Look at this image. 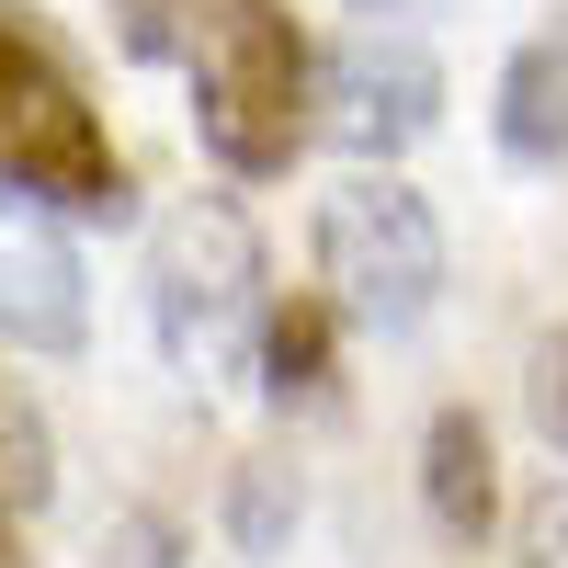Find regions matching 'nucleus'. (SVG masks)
Segmentation results:
<instances>
[{
	"label": "nucleus",
	"instance_id": "423d86ee",
	"mask_svg": "<svg viewBox=\"0 0 568 568\" xmlns=\"http://www.w3.org/2000/svg\"><path fill=\"white\" fill-rule=\"evenodd\" d=\"M80 329H91V273L69 251L58 205L0 182V342L12 353H80Z\"/></svg>",
	"mask_w": 568,
	"mask_h": 568
},
{
	"label": "nucleus",
	"instance_id": "4468645a",
	"mask_svg": "<svg viewBox=\"0 0 568 568\" xmlns=\"http://www.w3.org/2000/svg\"><path fill=\"white\" fill-rule=\"evenodd\" d=\"M114 568H171V524L160 511H125L114 524Z\"/></svg>",
	"mask_w": 568,
	"mask_h": 568
},
{
	"label": "nucleus",
	"instance_id": "20e7f679",
	"mask_svg": "<svg viewBox=\"0 0 568 568\" xmlns=\"http://www.w3.org/2000/svg\"><path fill=\"white\" fill-rule=\"evenodd\" d=\"M0 182L45 194L58 216H125V160H114L103 114H91V91L12 12H0Z\"/></svg>",
	"mask_w": 568,
	"mask_h": 568
},
{
	"label": "nucleus",
	"instance_id": "9b49d317",
	"mask_svg": "<svg viewBox=\"0 0 568 568\" xmlns=\"http://www.w3.org/2000/svg\"><path fill=\"white\" fill-rule=\"evenodd\" d=\"M262 364H273V398H318V375H329L318 307H284V318H262Z\"/></svg>",
	"mask_w": 568,
	"mask_h": 568
},
{
	"label": "nucleus",
	"instance_id": "f8f14e48",
	"mask_svg": "<svg viewBox=\"0 0 568 568\" xmlns=\"http://www.w3.org/2000/svg\"><path fill=\"white\" fill-rule=\"evenodd\" d=\"M524 409H535V433H546V455L568 466V329H546V342L524 353Z\"/></svg>",
	"mask_w": 568,
	"mask_h": 568
},
{
	"label": "nucleus",
	"instance_id": "7ed1b4c3",
	"mask_svg": "<svg viewBox=\"0 0 568 568\" xmlns=\"http://www.w3.org/2000/svg\"><path fill=\"white\" fill-rule=\"evenodd\" d=\"M318 284L375 342H398L444 307V216L409 194L387 160H364L342 194H318Z\"/></svg>",
	"mask_w": 568,
	"mask_h": 568
},
{
	"label": "nucleus",
	"instance_id": "1a4fd4ad",
	"mask_svg": "<svg viewBox=\"0 0 568 568\" xmlns=\"http://www.w3.org/2000/svg\"><path fill=\"white\" fill-rule=\"evenodd\" d=\"M251 0H114V23H125V45L136 58H160V69H194V45L216 34V23H240Z\"/></svg>",
	"mask_w": 568,
	"mask_h": 568
},
{
	"label": "nucleus",
	"instance_id": "0eeeda50",
	"mask_svg": "<svg viewBox=\"0 0 568 568\" xmlns=\"http://www.w3.org/2000/svg\"><path fill=\"white\" fill-rule=\"evenodd\" d=\"M500 160H524V171L568 160V12L546 34H524L500 69Z\"/></svg>",
	"mask_w": 568,
	"mask_h": 568
},
{
	"label": "nucleus",
	"instance_id": "2eb2a0df",
	"mask_svg": "<svg viewBox=\"0 0 568 568\" xmlns=\"http://www.w3.org/2000/svg\"><path fill=\"white\" fill-rule=\"evenodd\" d=\"M444 0H353V23H433Z\"/></svg>",
	"mask_w": 568,
	"mask_h": 568
},
{
	"label": "nucleus",
	"instance_id": "f03ea898",
	"mask_svg": "<svg viewBox=\"0 0 568 568\" xmlns=\"http://www.w3.org/2000/svg\"><path fill=\"white\" fill-rule=\"evenodd\" d=\"M194 125H205L216 171H240V182L284 171L318 136V58L284 0H251L240 23H216L194 45Z\"/></svg>",
	"mask_w": 568,
	"mask_h": 568
},
{
	"label": "nucleus",
	"instance_id": "f257e3e1",
	"mask_svg": "<svg viewBox=\"0 0 568 568\" xmlns=\"http://www.w3.org/2000/svg\"><path fill=\"white\" fill-rule=\"evenodd\" d=\"M262 318H273L262 227L227 205V194L171 205V216L149 227V329H160L171 375H194V387H227V375H251Z\"/></svg>",
	"mask_w": 568,
	"mask_h": 568
},
{
	"label": "nucleus",
	"instance_id": "39448f33",
	"mask_svg": "<svg viewBox=\"0 0 568 568\" xmlns=\"http://www.w3.org/2000/svg\"><path fill=\"white\" fill-rule=\"evenodd\" d=\"M444 114V69L420 58L409 23H353L342 45H318V136L353 160H398L420 149Z\"/></svg>",
	"mask_w": 568,
	"mask_h": 568
},
{
	"label": "nucleus",
	"instance_id": "9d476101",
	"mask_svg": "<svg viewBox=\"0 0 568 568\" xmlns=\"http://www.w3.org/2000/svg\"><path fill=\"white\" fill-rule=\"evenodd\" d=\"M45 478H58V455H45V420H34V398L0 387V500L34 511V500H45Z\"/></svg>",
	"mask_w": 568,
	"mask_h": 568
},
{
	"label": "nucleus",
	"instance_id": "ddd939ff",
	"mask_svg": "<svg viewBox=\"0 0 568 568\" xmlns=\"http://www.w3.org/2000/svg\"><path fill=\"white\" fill-rule=\"evenodd\" d=\"M511 568H568V489H535L511 524Z\"/></svg>",
	"mask_w": 568,
	"mask_h": 568
},
{
	"label": "nucleus",
	"instance_id": "6e6552de",
	"mask_svg": "<svg viewBox=\"0 0 568 568\" xmlns=\"http://www.w3.org/2000/svg\"><path fill=\"white\" fill-rule=\"evenodd\" d=\"M420 500H433V524H444L455 546L489 535L500 478H489V433H478V409H433V433H420Z\"/></svg>",
	"mask_w": 568,
	"mask_h": 568
}]
</instances>
